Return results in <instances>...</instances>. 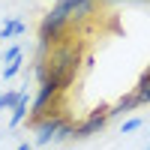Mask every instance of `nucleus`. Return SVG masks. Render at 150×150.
Returning a JSON list of instances; mask_svg holds the SVG:
<instances>
[{
	"mask_svg": "<svg viewBox=\"0 0 150 150\" xmlns=\"http://www.w3.org/2000/svg\"><path fill=\"white\" fill-rule=\"evenodd\" d=\"M15 27H18V18H6V24H3V33H0V39H9V36H15Z\"/></svg>",
	"mask_w": 150,
	"mask_h": 150,
	"instance_id": "obj_10",
	"label": "nucleus"
},
{
	"mask_svg": "<svg viewBox=\"0 0 150 150\" xmlns=\"http://www.w3.org/2000/svg\"><path fill=\"white\" fill-rule=\"evenodd\" d=\"M132 108H138V102H135V96H132V93H126L123 99H117V102L111 105V117L123 114V111H132Z\"/></svg>",
	"mask_w": 150,
	"mask_h": 150,
	"instance_id": "obj_8",
	"label": "nucleus"
},
{
	"mask_svg": "<svg viewBox=\"0 0 150 150\" xmlns=\"http://www.w3.org/2000/svg\"><path fill=\"white\" fill-rule=\"evenodd\" d=\"M66 123H69V117H63L60 111L51 108L42 120H36V144L42 147V144H48V141H54V138H57V132L63 129Z\"/></svg>",
	"mask_w": 150,
	"mask_h": 150,
	"instance_id": "obj_5",
	"label": "nucleus"
},
{
	"mask_svg": "<svg viewBox=\"0 0 150 150\" xmlns=\"http://www.w3.org/2000/svg\"><path fill=\"white\" fill-rule=\"evenodd\" d=\"M60 90H63V84H60L54 75H48V78L39 84V90H36L33 102H30V117H33V123H36V120H42L48 111H51V102L57 99Z\"/></svg>",
	"mask_w": 150,
	"mask_h": 150,
	"instance_id": "obj_3",
	"label": "nucleus"
},
{
	"mask_svg": "<svg viewBox=\"0 0 150 150\" xmlns=\"http://www.w3.org/2000/svg\"><path fill=\"white\" fill-rule=\"evenodd\" d=\"M15 57H21V48H18V45H12L9 51L3 54V63H12V60H15Z\"/></svg>",
	"mask_w": 150,
	"mask_h": 150,
	"instance_id": "obj_13",
	"label": "nucleus"
},
{
	"mask_svg": "<svg viewBox=\"0 0 150 150\" xmlns=\"http://www.w3.org/2000/svg\"><path fill=\"white\" fill-rule=\"evenodd\" d=\"M0 63H3V57H0Z\"/></svg>",
	"mask_w": 150,
	"mask_h": 150,
	"instance_id": "obj_16",
	"label": "nucleus"
},
{
	"mask_svg": "<svg viewBox=\"0 0 150 150\" xmlns=\"http://www.w3.org/2000/svg\"><path fill=\"white\" fill-rule=\"evenodd\" d=\"M72 24V9L66 0H57V6L51 12H45L42 21H39V45H42V54L51 48L60 36H63V30Z\"/></svg>",
	"mask_w": 150,
	"mask_h": 150,
	"instance_id": "obj_1",
	"label": "nucleus"
},
{
	"mask_svg": "<svg viewBox=\"0 0 150 150\" xmlns=\"http://www.w3.org/2000/svg\"><path fill=\"white\" fill-rule=\"evenodd\" d=\"M30 150H36V147H30Z\"/></svg>",
	"mask_w": 150,
	"mask_h": 150,
	"instance_id": "obj_17",
	"label": "nucleus"
},
{
	"mask_svg": "<svg viewBox=\"0 0 150 150\" xmlns=\"http://www.w3.org/2000/svg\"><path fill=\"white\" fill-rule=\"evenodd\" d=\"M30 102H33V96H30L27 90H21L18 102H15V108H12V114H9V126H12V129L24 123V117H27V111H30Z\"/></svg>",
	"mask_w": 150,
	"mask_h": 150,
	"instance_id": "obj_6",
	"label": "nucleus"
},
{
	"mask_svg": "<svg viewBox=\"0 0 150 150\" xmlns=\"http://www.w3.org/2000/svg\"><path fill=\"white\" fill-rule=\"evenodd\" d=\"M18 150H30V144H21V147H18Z\"/></svg>",
	"mask_w": 150,
	"mask_h": 150,
	"instance_id": "obj_14",
	"label": "nucleus"
},
{
	"mask_svg": "<svg viewBox=\"0 0 150 150\" xmlns=\"http://www.w3.org/2000/svg\"><path fill=\"white\" fill-rule=\"evenodd\" d=\"M138 126H141V117H132V120H126V123H123V129H120V132L126 135V132H135Z\"/></svg>",
	"mask_w": 150,
	"mask_h": 150,
	"instance_id": "obj_12",
	"label": "nucleus"
},
{
	"mask_svg": "<svg viewBox=\"0 0 150 150\" xmlns=\"http://www.w3.org/2000/svg\"><path fill=\"white\" fill-rule=\"evenodd\" d=\"M18 96H21V90H9V93H3L0 96V108H15V102H18Z\"/></svg>",
	"mask_w": 150,
	"mask_h": 150,
	"instance_id": "obj_9",
	"label": "nucleus"
},
{
	"mask_svg": "<svg viewBox=\"0 0 150 150\" xmlns=\"http://www.w3.org/2000/svg\"><path fill=\"white\" fill-rule=\"evenodd\" d=\"M132 96H135V102H138V105H150V69L141 72V78H138V84H135Z\"/></svg>",
	"mask_w": 150,
	"mask_h": 150,
	"instance_id": "obj_7",
	"label": "nucleus"
},
{
	"mask_svg": "<svg viewBox=\"0 0 150 150\" xmlns=\"http://www.w3.org/2000/svg\"><path fill=\"white\" fill-rule=\"evenodd\" d=\"M21 63H24V57H15L12 63L3 69V78H12V75H18V69H21Z\"/></svg>",
	"mask_w": 150,
	"mask_h": 150,
	"instance_id": "obj_11",
	"label": "nucleus"
},
{
	"mask_svg": "<svg viewBox=\"0 0 150 150\" xmlns=\"http://www.w3.org/2000/svg\"><path fill=\"white\" fill-rule=\"evenodd\" d=\"M93 3H111V0H93Z\"/></svg>",
	"mask_w": 150,
	"mask_h": 150,
	"instance_id": "obj_15",
	"label": "nucleus"
},
{
	"mask_svg": "<svg viewBox=\"0 0 150 150\" xmlns=\"http://www.w3.org/2000/svg\"><path fill=\"white\" fill-rule=\"evenodd\" d=\"M42 60L48 66V75H54L63 87H69L78 72V45H54L51 57H42Z\"/></svg>",
	"mask_w": 150,
	"mask_h": 150,
	"instance_id": "obj_2",
	"label": "nucleus"
},
{
	"mask_svg": "<svg viewBox=\"0 0 150 150\" xmlns=\"http://www.w3.org/2000/svg\"><path fill=\"white\" fill-rule=\"evenodd\" d=\"M108 120H111V105H99V108H93L81 123H75V126H72V138H90V135H96Z\"/></svg>",
	"mask_w": 150,
	"mask_h": 150,
	"instance_id": "obj_4",
	"label": "nucleus"
}]
</instances>
